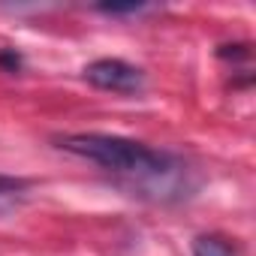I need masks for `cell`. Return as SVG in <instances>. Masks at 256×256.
<instances>
[{
    "label": "cell",
    "instance_id": "cell-1",
    "mask_svg": "<svg viewBox=\"0 0 256 256\" xmlns=\"http://www.w3.org/2000/svg\"><path fill=\"white\" fill-rule=\"evenodd\" d=\"M58 148L82 160H90L108 172L130 175L139 181H160L178 169V163L169 154L124 136H108V133H70L58 139Z\"/></svg>",
    "mask_w": 256,
    "mask_h": 256
},
{
    "label": "cell",
    "instance_id": "cell-2",
    "mask_svg": "<svg viewBox=\"0 0 256 256\" xmlns=\"http://www.w3.org/2000/svg\"><path fill=\"white\" fill-rule=\"evenodd\" d=\"M84 78L100 88V90H114V94H136L145 84V76L139 66L126 64L120 58H100L84 66Z\"/></svg>",
    "mask_w": 256,
    "mask_h": 256
},
{
    "label": "cell",
    "instance_id": "cell-3",
    "mask_svg": "<svg viewBox=\"0 0 256 256\" xmlns=\"http://www.w3.org/2000/svg\"><path fill=\"white\" fill-rule=\"evenodd\" d=\"M193 256H235V247L220 235H196Z\"/></svg>",
    "mask_w": 256,
    "mask_h": 256
},
{
    "label": "cell",
    "instance_id": "cell-4",
    "mask_svg": "<svg viewBox=\"0 0 256 256\" xmlns=\"http://www.w3.org/2000/svg\"><path fill=\"white\" fill-rule=\"evenodd\" d=\"M145 6L142 4H124V6H118V4H102L100 6V12H106V16H126V12H142Z\"/></svg>",
    "mask_w": 256,
    "mask_h": 256
},
{
    "label": "cell",
    "instance_id": "cell-5",
    "mask_svg": "<svg viewBox=\"0 0 256 256\" xmlns=\"http://www.w3.org/2000/svg\"><path fill=\"white\" fill-rule=\"evenodd\" d=\"M24 187H28V181H22V178L0 175V193H18V190H24Z\"/></svg>",
    "mask_w": 256,
    "mask_h": 256
},
{
    "label": "cell",
    "instance_id": "cell-6",
    "mask_svg": "<svg viewBox=\"0 0 256 256\" xmlns=\"http://www.w3.org/2000/svg\"><path fill=\"white\" fill-rule=\"evenodd\" d=\"M0 66H6L10 72H16V70L22 66V58H18L16 52H0Z\"/></svg>",
    "mask_w": 256,
    "mask_h": 256
}]
</instances>
